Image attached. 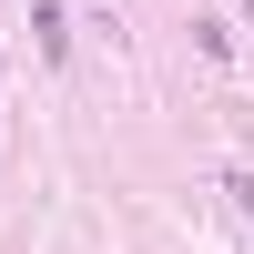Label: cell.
Masks as SVG:
<instances>
[{
  "label": "cell",
  "mask_w": 254,
  "mask_h": 254,
  "mask_svg": "<svg viewBox=\"0 0 254 254\" xmlns=\"http://www.w3.org/2000/svg\"><path fill=\"white\" fill-rule=\"evenodd\" d=\"M31 20H41V51H51V61H61V51H71V20H61V0H41V10H31Z\"/></svg>",
  "instance_id": "6da1fadb"
},
{
  "label": "cell",
  "mask_w": 254,
  "mask_h": 254,
  "mask_svg": "<svg viewBox=\"0 0 254 254\" xmlns=\"http://www.w3.org/2000/svg\"><path fill=\"white\" fill-rule=\"evenodd\" d=\"M224 193H234V214L254 224V173H224Z\"/></svg>",
  "instance_id": "7a4b0ae2"
}]
</instances>
